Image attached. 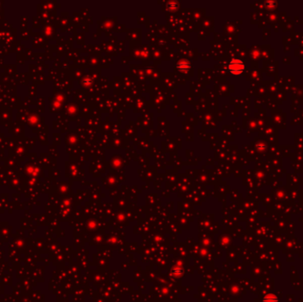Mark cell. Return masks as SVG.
I'll return each mask as SVG.
<instances>
[{"instance_id": "cell-1", "label": "cell", "mask_w": 303, "mask_h": 302, "mask_svg": "<svg viewBox=\"0 0 303 302\" xmlns=\"http://www.w3.org/2000/svg\"><path fill=\"white\" fill-rule=\"evenodd\" d=\"M246 68L245 63L239 59H233L228 65V69L234 76L241 75Z\"/></svg>"}, {"instance_id": "cell-2", "label": "cell", "mask_w": 303, "mask_h": 302, "mask_svg": "<svg viewBox=\"0 0 303 302\" xmlns=\"http://www.w3.org/2000/svg\"><path fill=\"white\" fill-rule=\"evenodd\" d=\"M190 67H191V65L189 64V62H187V61H181L177 64V68L181 71L189 70Z\"/></svg>"}, {"instance_id": "cell-3", "label": "cell", "mask_w": 303, "mask_h": 302, "mask_svg": "<svg viewBox=\"0 0 303 302\" xmlns=\"http://www.w3.org/2000/svg\"><path fill=\"white\" fill-rule=\"evenodd\" d=\"M264 302H277V298L273 294H268L264 299Z\"/></svg>"}]
</instances>
